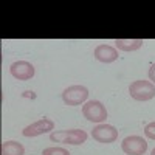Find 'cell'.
Returning <instances> with one entry per match:
<instances>
[{
    "label": "cell",
    "instance_id": "5bb4252c",
    "mask_svg": "<svg viewBox=\"0 0 155 155\" xmlns=\"http://www.w3.org/2000/svg\"><path fill=\"white\" fill-rule=\"evenodd\" d=\"M147 74H149V79H150V82H152V84H155V64H153V65L149 68V73H147Z\"/></svg>",
    "mask_w": 155,
    "mask_h": 155
},
{
    "label": "cell",
    "instance_id": "30bf717a",
    "mask_svg": "<svg viewBox=\"0 0 155 155\" xmlns=\"http://www.w3.org/2000/svg\"><path fill=\"white\" fill-rule=\"evenodd\" d=\"M143 39H116L115 45L123 51H135L143 47Z\"/></svg>",
    "mask_w": 155,
    "mask_h": 155
},
{
    "label": "cell",
    "instance_id": "3957f363",
    "mask_svg": "<svg viewBox=\"0 0 155 155\" xmlns=\"http://www.w3.org/2000/svg\"><path fill=\"white\" fill-rule=\"evenodd\" d=\"M82 115L84 118L92 121V123H98V124H102L106 120H107V110H106V106L99 101H87L85 104L82 106Z\"/></svg>",
    "mask_w": 155,
    "mask_h": 155
},
{
    "label": "cell",
    "instance_id": "8fae6325",
    "mask_svg": "<svg viewBox=\"0 0 155 155\" xmlns=\"http://www.w3.org/2000/svg\"><path fill=\"white\" fill-rule=\"evenodd\" d=\"M2 155H25V147L17 141L2 143Z\"/></svg>",
    "mask_w": 155,
    "mask_h": 155
},
{
    "label": "cell",
    "instance_id": "5b68a950",
    "mask_svg": "<svg viewBox=\"0 0 155 155\" xmlns=\"http://www.w3.org/2000/svg\"><path fill=\"white\" fill-rule=\"evenodd\" d=\"M121 149L126 155H144L147 150V141L143 137H126L121 143Z\"/></svg>",
    "mask_w": 155,
    "mask_h": 155
},
{
    "label": "cell",
    "instance_id": "2e32d148",
    "mask_svg": "<svg viewBox=\"0 0 155 155\" xmlns=\"http://www.w3.org/2000/svg\"><path fill=\"white\" fill-rule=\"evenodd\" d=\"M150 155H155V147L152 149V152H150Z\"/></svg>",
    "mask_w": 155,
    "mask_h": 155
},
{
    "label": "cell",
    "instance_id": "8992f818",
    "mask_svg": "<svg viewBox=\"0 0 155 155\" xmlns=\"http://www.w3.org/2000/svg\"><path fill=\"white\" fill-rule=\"evenodd\" d=\"M92 138L95 141H98V143L110 144L118 138V130L110 124H98L92 130Z\"/></svg>",
    "mask_w": 155,
    "mask_h": 155
},
{
    "label": "cell",
    "instance_id": "6da1fadb",
    "mask_svg": "<svg viewBox=\"0 0 155 155\" xmlns=\"http://www.w3.org/2000/svg\"><path fill=\"white\" fill-rule=\"evenodd\" d=\"M50 140L53 143H64V144H73L79 146L85 143L87 134L81 129H71V130H61V132H51Z\"/></svg>",
    "mask_w": 155,
    "mask_h": 155
},
{
    "label": "cell",
    "instance_id": "9a60e30c",
    "mask_svg": "<svg viewBox=\"0 0 155 155\" xmlns=\"http://www.w3.org/2000/svg\"><path fill=\"white\" fill-rule=\"evenodd\" d=\"M22 96H23V98H31V99H36V93H34V92H31V90H27V92H23V93H22Z\"/></svg>",
    "mask_w": 155,
    "mask_h": 155
},
{
    "label": "cell",
    "instance_id": "7c38bea8",
    "mask_svg": "<svg viewBox=\"0 0 155 155\" xmlns=\"http://www.w3.org/2000/svg\"><path fill=\"white\" fill-rule=\"evenodd\" d=\"M42 155H70V152L64 147H47L44 149Z\"/></svg>",
    "mask_w": 155,
    "mask_h": 155
},
{
    "label": "cell",
    "instance_id": "52a82bcc",
    "mask_svg": "<svg viewBox=\"0 0 155 155\" xmlns=\"http://www.w3.org/2000/svg\"><path fill=\"white\" fill-rule=\"evenodd\" d=\"M9 73L12 78H16L19 81H30L34 76L36 70L33 67V64L28 61H16L11 64L9 67Z\"/></svg>",
    "mask_w": 155,
    "mask_h": 155
},
{
    "label": "cell",
    "instance_id": "4fadbf2b",
    "mask_svg": "<svg viewBox=\"0 0 155 155\" xmlns=\"http://www.w3.org/2000/svg\"><path fill=\"white\" fill-rule=\"evenodd\" d=\"M144 135H146V138H149V140H155V121L149 123V124L144 127Z\"/></svg>",
    "mask_w": 155,
    "mask_h": 155
},
{
    "label": "cell",
    "instance_id": "9c48e42d",
    "mask_svg": "<svg viewBox=\"0 0 155 155\" xmlns=\"http://www.w3.org/2000/svg\"><path fill=\"white\" fill-rule=\"evenodd\" d=\"M93 56L96 61L102 62V64H110V62H115L118 59V51L116 48L110 47V45H98L93 51Z\"/></svg>",
    "mask_w": 155,
    "mask_h": 155
},
{
    "label": "cell",
    "instance_id": "ba28073f",
    "mask_svg": "<svg viewBox=\"0 0 155 155\" xmlns=\"http://www.w3.org/2000/svg\"><path fill=\"white\" fill-rule=\"evenodd\" d=\"M53 129H54V123L53 121L48 120V118H42V120H37L33 124L25 127L22 130V135L28 137V138H33V137H39V135H44L47 132H51Z\"/></svg>",
    "mask_w": 155,
    "mask_h": 155
},
{
    "label": "cell",
    "instance_id": "7a4b0ae2",
    "mask_svg": "<svg viewBox=\"0 0 155 155\" xmlns=\"http://www.w3.org/2000/svg\"><path fill=\"white\" fill-rule=\"evenodd\" d=\"M129 93H130V98H134L135 101H149L155 98V84L144 79L134 81L129 85Z\"/></svg>",
    "mask_w": 155,
    "mask_h": 155
},
{
    "label": "cell",
    "instance_id": "277c9868",
    "mask_svg": "<svg viewBox=\"0 0 155 155\" xmlns=\"http://www.w3.org/2000/svg\"><path fill=\"white\" fill-rule=\"evenodd\" d=\"M88 98V90L84 85H70L62 92V101L65 106H81Z\"/></svg>",
    "mask_w": 155,
    "mask_h": 155
}]
</instances>
